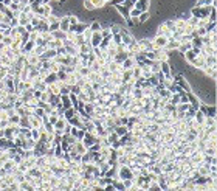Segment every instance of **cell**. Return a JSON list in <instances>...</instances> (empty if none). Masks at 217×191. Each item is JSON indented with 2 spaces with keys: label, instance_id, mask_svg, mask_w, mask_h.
Segmentation results:
<instances>
[{
  "label": "cell",
  "instance_id": "obj_1",
  "mask_svg": "<svg viewBox=\"0 0 217 191\" xmlns=\"http://www.w3.org/2000/svg\"><path fill=\"white\" fill-rule=\"evenodd\" d=\"M168 39L166 36H161V34H155V38L152 39V45H154V50H158V48H165L166 44H168Z\"/></svg>",
  "mask_w": 217,
  "mask_h": 191
},
{
  "label": "cell",
  "instance_id": "obj_2",
  "mask_svg": "<svg viewBox=\"0 0 217 191\" xmlns=\"http://www.w3.org/2000/svg\"><path fill=\"white\" fill-rule=\"evenodd\" d=\"M81 142H82V143H84V146H86L87 149H88L91 144L98 142V135H95V134H90V132H86V135L82 137V140H81Z\"/></svg>",
  "mask_w": 217,
  "mask_h": 191
},
{
  "label": "cell",
  "instance_id": "obj_3",
  "mask_svg": "<svg viewBox=\"0 0 217 191\" xmlns=\"http://www.w3.org/2000/svg\"><path fill=\"white\" fill-rule=\"evenodd\" d=\"M101 41H102V33L101 31H96V33H91V38H90L88 44L91 45V48H95V47H99Z\"/></svg>",
  "mask_w": 217,
  "mask_h": 191
},
{
  "label": "cell",
  "instance_id": "obj_4",
  "mask_svg": "<svg viewBox=\"0 0 217 191\" xmlns=\"http://www.w3.org/2000/svg\"><path fill=\"white\" fill-rule=\"evenodd\" d=\"M136 44H138V47L141 51H150V50H154V45H152V41L150 39H140V41H136Z\"/></svg>",
  "mask_w": 217,
  "mask_h": 191
},
{
  "label": "cell",
  "instance_id": "obj_5",
  "mask_svg": "<svg viewBox=\"0 0 217 191\" xmlns=\"http://www.w3.org/2000/svg\"><path fill=\"white\" fill-rule=\"evenodd\" d=\"M133 6L138 8L140 11H149V8H150V0H136V2L133 3Z\"/></svg>",
  "mask_w": 217,
  "mask_h": 191
},
{
  "label": "cell",
  "instance_id": "obj_6",
  "mask_svg": "<svg viewBox=\"0 0 217 191\" xmlns=\"http://www.w3.org/2000/svg\"><path fill=\"white\" fill-rule=\"evenodd\" d=\"M59 30H62V31H65V33L70 30L68 14H67V16H61V19H59Z\"/></svg>",
  "mask_w": 217,
  "mask_h": 191
},
{
  "label": "cell",
  "instance_id": "obj_7",
  "mask_svg": "<svg viewBox=\"0 0 217 191\" xmlns=\"http://www.w3.org/2000/svg\"><path fill=\"white\" fill-rule=\"evenodd\" d=\"M136 65V62H135V58H126L123 62H121V68L123 70H130V68H133Z\"/></svg>",
  "mask_w": 217,
  "mask_h": 191
},
{
  "label": "cell",
  "instance_id": "obj_8",
  "mask_svg": "<svg viewBox=\"0 0 217 191\" xmlns=\"http://www.w3.org/2000/svg\"><path fill=\"white\" fill-rule=\"evenodd\" d=\"M113 6H115V9L121 14V17H123L124 20L129 19V8H126V6H123V5H118V3H115Z\"/></svg>",
  "mask_w": 217,
  "mask_h": 191
},
{
  "label": "cell",
  "instance_id": "obj_9",
  "mask_svg": "<svg viewBox=\"0 0 217 191\" xmlns=\"http://www.w3.org/2000/svg\"><path fill=\"white\" fill-rule=\"evenodd\" d=\"M87 27H88V25H87V23H84V22H78L76 25L70 27V30H72V31H75L76 34H82V33H84V30H86Z\"/></svg>",
  "mask_w": 217,
  "mask_h": 191
},
{
  "label": "cell",
  "instance_id": "obj_10",
  "mask_svg": "<svg viewBox=\"0 0 217 191\" xmlns=\"http://www.w3.org/2000/svg\"><path fill=\"white\" fill-rule=\"evenodd\" d=\"M126 58H129V53H127V50H121V51H118L115 56H113V61H116L118 64H121Z\"/></svg>",
  "mask_w": 217,
  "mask_h": 191
},
{
  "label": "cell",
  "instance_id": "obj_11",
  "mask_svg": "<svg viewBox=\"0 0 217 191\" xmlns=\"http://www.w3.org/2000/svg\"><path fill=\"white\" fill-rule=\"evenodd\" d=\"M205 118H206V115L202 112V110H195V113H194V121H195V124H203L205 123Z\"/></svg>",
  "mask_w": 217,
  "mask_h": 191
},
{
  "label": "cell",
  "instance_id": "obj_12",
  "mask_svg": "<svg viewBox=\"0 0 217 191\" xmlns=\"http://www.w3.org/2000/svg\"><path fill=\"white\" fill-rule=\"evenodd\" d=\"M59 101H61V104H62V107H64V109L73 107V104H72V101H70L68 95H59Z\"/></svg>",
  "mask_w": 217,
  "mask_h": 191
},
{
  "label": "cell",
  "instance_id": "obj_13",
  "mask_svg": "<svg viewBox=\"0 0 217 191\" xmlns=\"http://www.w3.org/2000/svg\"><path fill=\"white\" fill-rule=\"evenodd\" d=\"M205 64H206V67H217L216 54H208L205 58Z\"/></svg>",
  "mask_w": 217,
  "mask_h": 191
},
{
  "label": "cell",
  "instance_id": "obj_14",
  "mask_svg": "<svg viewBox=\"0 0 217 191\" xmlns=\"http://www.w3.org/2000/svg\"><path fill=\"white\" fill-rule=\"evenodd\" d=\"M19 123H20V115L14 113V115L8 117V126H19Z\"/></svg>",
  "mask_w": 217,
  "mask_h": 191
},
{
  "label": "cell",
  "instance_id": "obj_15",
  "mask_svg": "<svg viewBox=\"0 0 217 191\" xmlns=\"http://www.w3.org/2000/svg\"><path fill=\"white\" fill-rule=\"evenodd\" d=\"M43 81H45V84H47V86H50V84H53V83H56V81H57V76H56V73L50 72V73L43 78Z\"/></svg>",
  "mask_w": 217,
  "mask_h": 191
},
{
  "label": "cell",
  "instance_id": "obj_16",
  "mask_svg": "<svg viewBox=\"0 0 217 191\" xmlns=\"http://www.w3.org/2000/svg\"><path fill=\"white\" fill-rule=\"evenodd\" d=\"M75 115H76V109H75V107H68V109H65L64 113H62V117H64L65 120H70V118H73Z\"/></svg>",
  "mask_w": 217,
  "mask_h": 191
},
{
  "label": "cell",
  "instance_id": "obj_17",
  "mask_svg": "<svg viewBox=\"0 0 217 191\" xmlns=\"http://www.w3.org/2000/svg\"><path fill=\"white\" fill-rule=\"evenodd\" d=\"M51 36H53V39H65V38H67V33L57 28V30H54V31L51 33Z\"/></svg>",
  "mask_w": 217,
  "mask_h": 191
},
{
  "label": "cell",
  "instance_id": "obj_18",
  "mask_svg": "<svg viewBox=\"0 0 217 191\" xmlns=\"http://www.w3.org/2000/svg\"><path fill=\"white\" fill-rule=\"evenodd\" d=\"M141 73H143L141 65H138V64H136V65L132 68V76H133L135 79H140V78H141ZM141 79H143V78H141Z\"/></svg>",
  "mask_w": 217,
  "mask_h": 191
},
{
  "label": "cell",
  "instance_id": "obj_19",
  "mask_svg": "<svg viewBox=\"0 0 217 191\" xmlns=\"http://www.w3.org/2000/svg\"><path fill=\"white\" fill-rule=\"evenodd\" d=\"M149 17H150L149 11H141V13H140V16H138V23H144V22H147V20H149Z\"/></svg>",
  "mask_w": 217,
  "mask_h": 191
},
{
  "label": "cell",
  "instance_id": "obj_20",
  "mask_svg": "<svg viewBox=\"0 0 217 191\" xmlns=\"http://www.w3.org/2000/svg\"><path fill=\"white\" fill-rule=\"evenodd\" d=\"M36 30H39L41 33H42V31H48V22L45 20V17H43V19H41V22L37 23Z\"/></svg>",
  "mask_w": 217,
  "mask_h": 191
},
{
  "label": "cell",
  "instance_id": "obj_21",
  "mask_svg": "<svg viewBox=\"0 0 217 191\" xmlns=\"http://www.w3.org/2000/svg\"><path fill=\"white\" fill-rule=\"evenodd\" d=\"M91 3H93L95 9H102V8L107 5V2H106V0H91Z\"/></svg>",
  "mask_w": 217,
  "mask_h": 191
},
{
  "label": "cell",
  "instance_id": "obj_22",
  "mask_svg": "<svg viewBox=\"0 0 217 191\" xmlns=\"http://www.w3.org/2000/svg\"><path fill=\"white\" fill-rule=\"evenodd\" d=\"M88 28H90L93 33H96V31H101V30H102V25H101L99 22H91V23L88 25Z\"/></svg>",
  "mask_w": 217,
  "mask_h": 191
},
{
  "label": "cell",
  "instance_id": "obj_23",
  "mask_svg": "<svg viewBox=\"0 0 217 191\" xmlns=\"http://www.w3.org/2000/svg\"><path fill=\"white\" fill-rule=\"evenodd\" d=\"M8 8L12 11V16H14V13H19V11H20V9H19V2H17V0H12V2L9 3Z\"/></svg>",
  "mask_w": 217,
  "mask_h": 191
},
{
  "label": "cell",
  "instance_id": "obj_24",
  "mask_svg": "<svg viewBox=\"0 0 217 191\" xmlns=\"http://www.w3.org/2000/svg\"><path fill=\"white\" fill-rule=\"evenodd\" d=\"M39 137H41V131H39L37 128H31V138H33L34 142H37Z\"/></svg>",
  "mask_w": 217,
  "mask_h": 191
},
{
  "label": "cell",
  "instance_id": "obj_25",
  "mask_svg": "<svg viewBox=\"0 0 217 191\" xmlns=\"http://www.w3.org/2000/svg\"><path fill=\"white\" fill-rule=\"evenodd\" d=\"M109 28H110V33H112V34H116V33L121 31L123 27H121L120 23H112V27H109Z\"/></svg>",
  "mask_w": 217,
  "mask_h": 191
},
{
  "label": "cell",
  "instance_id": "obj_26",
  "mask_svg": "<svg viewBox=\"0 0 217 191\" xmlns=\"http://www.w3.org/2000/svg\"><path fill=\"white\" fill-rule=\"evenodd\" d=\"M112 44H115V45H120V44H123V41H121V34H120V33H116V34H112Z\"/></svg>",
  "mask_w": 217,
  "mask_h": 191
},
{
  "label": "cell",
  "instance_id": "obj_27",
  "mask_svg": "<svg viewBox=\"0 0 217 191\" xmlns=\"http://www.w3.org/2000/svg\"><path fill=\"white\" fill-rule=\"evenodd\" d=\"M82 6H84V9H86V11H95V6H93L91 0H84Z\"/></svg>",
  "mask_w": 217,
  "mask_h": 191
},
{
  "label": "cell",
  "instance_id": "obj_28",
  "mask_svg": "<svg viewBox=\"0 0 217 191\" xmlns=\"http://www.w3.org/2000/svg\"><path fill=\"white\" fill-rule=\"evenodd\" d=\"M91 33H93V31H91L88 27H87L86 30H84V33H82V38H84V41H86V42H88V41H90V38H91Z\"/></svg>",
  "mask_w": 217,
  "mask_h": 191
},
{
  "label": "cell",
  "instance_id": "obj_29",
  "mask_svg": "<svg viewBox=\"0 0 217 191\" xmlns=\"http://www.w3.org/2000/svg\"><path fill=\"white\" fill-rule=\"evenodd\" d=\"M123 185H124V190H130L133 185V179H123Z\"/></svg>",
  "mask_w": 217,
  "mask_h": 191
},
{
  "label": "cell",
  "instance_id": "obj_30",
  "mask_svg": "<svg viewBox=\"0 0 217 191\" xmlns=\"http://www.w3.org/2000/svg\"><path fill=\"white\" fill-rule=\"evenodd\" d=\"M68 22H70V27H73V25H76L79 22V19L76 16H73V14H68Z\"/></svg>",
  "mask_w": 217,
  "mask_h": 191
},
{
  "label": "cell",
  "instance_id": "obj_31",
  "mask_svg": "<svg viewBox=\"0 0 217 191\" xmlns=\"http://www.w3.org/2000/svg\"><path fill=\"white\" fill-rule=\"evenodd\" d=\"M43 51H45V45H36V47H34V50H33V53H36L37 56H41Z\"/></svg>",
  "mask_w": 217,
  "mask_h": 191
},
{
  "label": "cell",
  "instance_id": "obj_32",
  "mask_svg": "<svg viewBox=\"0 0 217 191\" xmlns=\"http://www.w3.org/2000/svg\"><path fill=\"white\" fill-rule=\"evenodd\" d=\"M12 0H2V3L5 5V6H9V3H11Z\"/></svg>",
  "mask_w": 217,
  "mask_h": 191
},
{
  "label": "cell",
  "instance_id": "obj_33",
  "mask_svg": "<svg viewBox=\"0 0 217 191\" xmlns=\"http://www.w3.org/2000/svg\"><path fill=\"white\" fill-rule=\"evenodd\" d=\"M54 2H62V0H54Z\"/></svg>",
  "mask_w": 217,
  "mask_h": 191
},
{
  "label": "cell",
  "instance_id": "obj_34",
  "mask_svg": "<svg viewBox=\"0 0 217 191\" xmlns=\"http://www.w3.org/2000/svg\"><path fill=\"white\" fill-rule=\"evenodd\" d=\"M106 2H107V3H109V0H106Z\"/></svg>",
  "mask_w": 217,
  "mask_h": 191
}]
</instances>
